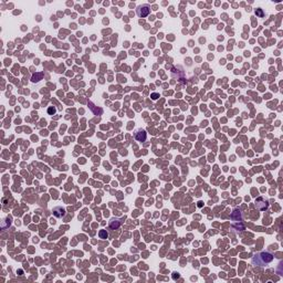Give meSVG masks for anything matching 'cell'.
<instances>
[{
	"mask_svg": "<svg viewBox=\"0 0 283 283\" xmlns=\"http://www.w3.org/2000/svg\"><path fill=\"white\" fill-rule=\"evenodd\" d=\"M273 261V256L270 252H260L257 253L256 256L252 258V263L254 265H259V267H264L268 265L269 263Z\"/></svg>",
	"mask_w": 283,
	"mask_h": 283,
	"instance_id": "cell-1",
	"label": "cell"
},
{
	"mask_svg": "<svg viewBox=\"0 0 283 283\" xmlns=\"http://www.w3.org/2000/svg\"><path fill=\"white\" fill-rule=\"evenodd\" d=\"M136 14L140 18H145L151 14V6L147 5V3H144V5H140L136 8Z\"/></svg>",
	"mask_w": 283,
	"mask_h": 283,
	"instance_id": "cell-2",
	"label": "cell"
},
{
	"mask_svg": "<svg viewBox=\"0 0 283 283\" xmlns=\"http://www.w3.org/2000/svg\"><path fill=\"white\" fill-rule=\"evenodd\" d=\"M134 138L137 142H145L146 138H147V133H146L145 129H136L134 132Z\"/></svg>",
	"mask_w": 283,
	"mask_h": 283,
	"instance_id": "cell-3",
	"label": "cell"
},
{
	"mask_svg": "<svg viewBox=\"0 0 283 283\" xmlns=\"http://www.w3.org/2000/svg\"><path fill=\"white\" fill-rule=\"evenodd\" d=\"M120 226H121V221L118 219H111L110 220V227L112 229H117V228H120Z\"/></svg>",
	"mask_w": 283,
	"mask_h": 283,
	"instance_id": "cell-4",
	"label": "cell"
},
{
	"mask_svg": "<svg viewBox=\"0 0 283 283\" xmlns=\"http://www.w3.org/2000/svg\"><path fill=\"white\" fill-rule=\"evenodd\" d=\"M100 237H101L102 239H106V238H107V232H105L104 230H102L101 232H100Z\"/></svg>",
	"mask_w": 283,
	"mask_h": 283,
	"instance_id": "cell-5",
	"label": "cell"
},
{
	"mask_svg": "<svg viewBox=\"0 0 283 283\" xmlns=\"http://www.w3.org/2000/svg\"><path fill=\"white\" fill-rule=\"evenodd\" d=\"M54 112H55L54 108H53V110H52V108H49V113H50V114H52V113H54Z\"/></svg>",
	"mask_w": 283,
	"mask_h": 283,
	"instance_id": "cell-6",
	"label": "cell"
}]
</instances>
